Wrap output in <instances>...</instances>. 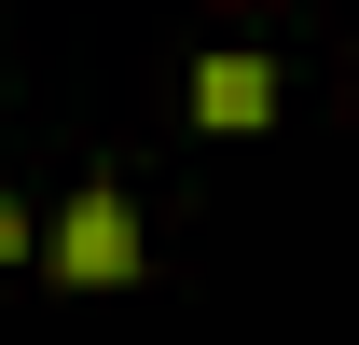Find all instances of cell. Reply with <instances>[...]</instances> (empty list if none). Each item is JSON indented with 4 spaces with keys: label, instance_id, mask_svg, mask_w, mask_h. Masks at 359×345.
<instances>
[{
    "label": "cell",
    "instance_id": "cell-1",
    "mask_svg": "<svg viewBox=\"0 0 359 345\" xmlns=\"http://www.w3.org/2000/svg\"><path fill=\"white\" fill-rule=\"evenodd\" d=\"M42 262H55V290H125L138 276V208L125 194H69L42 221Z\"/></svg>",
    "mask_w": 359,
    "mask_h": 345
},
{
    "label": "cell",
    "instance_id": "cell-3",
    "mask_svg": "<svg viewBox=\"0 0 359 345\" xmlns=\"http://www.w3.org/2000/svg\"><path fill=\"white\" fill-rule=\"evenodd\" d=\"M14 249H42V235H28V208H14V194H0V262H14Z\"/></svg>",
    "mask_w": 359,
    "mask_h": 345
},
{
    "label": "cell",
    "instance_id": "cell-2",
    "mask_svg": "<svg viewBox=\"0 0 359 345\" xmlns=\"http://www.w3.org/2000/svg\"><path fill=\"white\" fill-rule=\"evenodd\" d=\"M276 111V55H194V125H263Z\"/></svg>",
    "mask_w": 359,
    "mask_h": 345
}]
</instances>
